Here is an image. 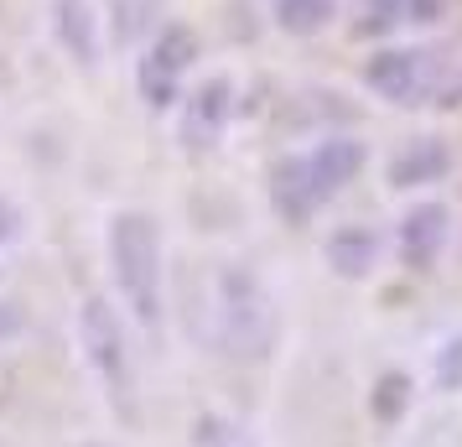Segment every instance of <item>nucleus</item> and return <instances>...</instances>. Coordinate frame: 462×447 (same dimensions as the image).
Segmentation results:
<instances>
[{
  "mask_svg": "<svg viewBox=\"0 0 462 447\" xmlns=\"http://www.w3.org/2000/svg\"><path fill=\"white\" fill-rule=\"evenodd\" d=\"M109 276L115 292L130 307V318L146 333H162L167 318V245H162V224L141 209H125L109 219Z\"/></svg>",
  "mask_w": 462,
  "mask_h": 447,
  "instance_id": "f257e3e1",
  "label": "nucleus"
},
{
  "mask_svg": "<svg viewBox=\"0 0 462 447\" xmlns=\"http://www.w3.org/2000/svg\"><path fill=\"white\" fill-rule=\"evenodd\" d=\"M275 333H281V312H275L265 276L239 260H224L213 276V343H218V354L234 364H254L275 349Z\"/></svg>",
  "mask_w": 462,
  "mask_h": 447,
  "instance_id": "f03ea898",
  "label": "nucleus"
},
{
  "mask_svg": "<svg viewBox=\"0 0 462 447\" xmlns=\"http://www.w3.org/2000/svg\"><path fill=\"white\" fill-rule=\"evenodd\" d=\"M364 84L395 109H462V63L437 47H379Z\"/></svg>",
  "mask_w": 462,
  "mask_h": 447,
  "instance_id": "7ed1b4c3",
  "label": "nucleus"
},
{
  "mask_svg": "<svg viewBox=\"0 0 462 447\" xmlns=\"http://www.w3.org/2000/svg\"><path fill=\"white\" fill-rule=\"evenodd\" d=\"M79 349H84L88 369L99 390L109 396L115 416L135 422V359H130V328L120 307L109 297H84L79 302Z\"/></svg>",
  "mask_w": 462,
  "mask_h": 447,
  "instance_id": "20e7f679",
  "label": "nucleus"
},
{
  "mask_svg": "<svg viewBox=\"0 0 462 447\" xmlns=\"http://www.w3.org/2000/svg\"><path fill=\"white\" fill-rule=\"evenodd\" d=\"M198 58H203V47H198V32L192 26H182V22L162 26L146 42V52L135 58V88H141V99L151 109L182 105V84H188V73L198 68Z\"/></svg>",
  "mask_w": 462,
  "mask_h": 447,
  "instance_id": "39448f33",
  "label": "nucleus"
},
{
  "mask_svg": "<svg viewBox=\"0 0 462 447\" xmlns=\"http://www.w3.org/2000/svg\"><path fill=\"white\" fill-rule=\"evenodd\" d=\"M182 146L188 151H213L218 141H224V130H229L234 120V84L218 73V79H203V84L192 88V94H182Z\"/></svg>",
  "mask_w": 462,
  "mask_h": 447,
  "instance_id": "423d86ee",
  "label": "nucleus"
},
{
  "mask_svg": "<svg viewBox=\"0 0 462 447\" xmlns=\"http://www.w3.org/2000/svg\"><path fill=\"white\" fill-rule=\"evenodd\" d=\"M364 162H369V151H364L358 135H322L312 151H301L307 182H312V192H317V203H322V209H328L348 182H358Z\"/></svg>",
  "mask_w": 462,
  "mask_h": 447,
  "instance_id": "0eeeda50",
  "label": "nucleus"
},
{
  "mask_svg": "<svg viewBox=\"0 0 462 447\" xmlns=\"http://www.w3.org/2000/svg\"><path fill=\"white\" fill-rule=\"evenodd\" d=\"M447 239H452V209H447V203H416V209H405L400 235H395L400 265L416 271V276H426V271L441 260Z\"/></svg>",
  "mask_w": 462,
  "mask_h": 447,
  "instance_id": "6e6552de",
  "label": "nucleus"
},
{
  "mask_svg": "<svg viewBox=\"0 0 462 447\" xmlns=\"http://www.w3.org/2000/svg\"><path fill=\"white\" fill-rule=\"evenodd\" d=\"M452 0H358L354 32L358 37H395V32H420L447 16Z\"/></svg>",
  "mask_w": 462,
  "mask_h": 447,
  "instance_id": "1a4fd4ad",
  "label": "nucleus"
},
{
  "mask_svg": "<svg viewBox=\"0 0 462 447\" xmlns=\"http://www.w3.org/2000/svg\"><path fill=\"white\" fill-rule=\"evenodd\" d=\"M452 172V146L441 135H411L405 146L390 156V188L400 192H416V188H431Z\"/></svg>",
  "mask_w": 462,
  "mask_h": 447,
  "instance_id": "9d476101",
  "label": "nucleus"
},
{
  "mask_svg": "<svg viewBox=\"0 0 462 447\" xmlns=\"http://www.w3.org/2000/svg\"><path fill=\"white\" fill-rule=\"evenodd\" d=\"M265 188H271V209L281 213L286 224H307L312 213H322L312 182H307V167H301V151L275 156L271 172H265Z\"/></svg>",
  "mask_w": 462,
  "mask_h": 447,
  "instance_id": "9b49d317",
  "label": "nucleus"
},
{
  "mask_svg": "<svg viewBox=\"0 0 462 447\" xmlns=\"http://www.w3.org/2000/svg\"><path fill=\"white\" fill-rule=\"evenodd\" d=\"M52 32H58V47L79 68L99 63V5L94 0H52Z\"/></svg>",
  "mask_w": 462,
  "mask_h": 447,
  "instance_id": "f8f14e48",
  "label": "nucleus"
},
{
  "mask_svg": "<svg viewBox=\"0 0 462 447\" xmlns=\"http://www.w3.org/2000/svg\"><path fill=\"white\" fill-rule=\"evenodd\" d=\"M322 256H328V265L343 281H364L379 265V256H384V239H379L374 224H337L328 235V245H322Z\"/></svg>",
  "mask_w": 462,
  "mask_h": 447,
  "instance_id": "ddd939ff",
  "label": "nucleus"
},
{
  "mask_svg": "<svg viewBox=\"0 0 462 447\" xmlns=\"http://www.w3.org/2000/svg\"><path fill=\"white\" fill-rule=\"evenodd\" d=\"M337 16V0H275V26L286 37H317Z\"/></svg>",
  "mask_w": 462,
  "mask_h": 447,
  "instance_id": "4468645a",
  "label": "nucleus"
},
{
  "mask_svg": "<svg viewBox=\"0 0 462 447\" xmlns=\"http://www.w3.org/2000/svg\"><path fill=\"white\" fill-rule=\"evenodd\" d=\"M192 447H260V442L245 422H234L224 411H203L192 422Z\"/></svg>",
  "mask_w": 462,
  "mask_h": 447,
  "instance_id": "2eb2a0df",
  "label": "nucleus"
},
{
  "mask_svg": "<svg viewBox=\"0 0 462 447\" xmlns=\"http://www.w3.org/2000/svg\"><path fill=\"white\" fill-rule=\"evenodd\" d=\"M405 405H411V375H400V369L379 375V380H374V396H369L374 422H379V426H395L400 416H405Z\"/></svg>",
  "mask_w": 462,
  "mask_h": 447,
  "instance_id": "dca6fc26",
  "label": "nucleus"
},
{
  "mask_svg": "<svg viewBox=\"0 0 462 447\" xmlns=\"http://www.w3.org/2000/svg\"><path fill=\"white\" fill-rule=\"evenodd\" d=\"M437 385L441 390H462V333H452L437 349Z\"/></svg>",
  "mask_w": 462,
  "mask_h": 447,
  "instance_id": "f3484780",
  "label": "nucleus"
},
{
  "mask_svg": "<svg viewBox=\"0 0 462 447\" xmlns=\"http://www.w3.org/2000/svg\"><path fill=\"white\" fill-rule=\"evenodd\" d=\"M16 235H22V213H16V203H11V198H0V250H5Z\"/></svg>",
  "mask_w": 462,
  "mask_h": 447,
  "instance_id": "a211bd4d",
  "label": "nucleus"
},
{
  "mask_svg": "<svg viewBox=\"0 0 462 447\" xmlns=\"http://www.w3.org/2000/svg\"><path fill=\"white\" fill-rule=\"evenodd\" d=\"M22 322H26L22 302H0V339H11V333H22Z\"/></svg>",
  "mask_w": 462,
  "mask_h": 447,
  "instance_id": "6ab92c4d",
  "label": "nucleus"
},
{
  "mask_svg": "<svg viewBox=\"0 0 462 447\" xmlns=\"http://www.w3.org/2000/svg\"><path fill=\"white\" fill-rule=\"evenodd\" d=\"M79 447H109V442H79Z\"/></svg>",
  "mask_w": 462,
  "mask_h": 447,
  "instance_id": "aec40b11",
  "label": "nucleus"
}]
</instances>
